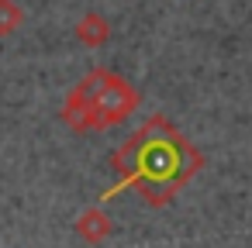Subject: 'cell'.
<instances>
[{
	"mask_svg": "<svg viewBox=\"0 0 252 248\" xmlns=\"http://www.w3.org/2000/svg\"><path fill=\"white\" fill-rule=\"evenodd\" d=\"M111 169L118 172V183L100 193V203L135 186L142 200L159 210L204 169V155L176 124H169L162 114H152L121 141V148L111 155Z\"/></svg>",
	"mask_w": 252,
	"mask_h": 248,
	"instance_id": "cell-1",
	"label": "cell"
},
{
	"mask_svg": "<svg viewBox=\"0 0 252 248\" xmlns=\"http://www.w3.org/2000/svg\"><path fill=\"white\" fill-rule=\"evenodd\" d=\"M73 90L90 104V110H94V131H107V128L128 121L138 110V104H142L138 90L121 73H111V69H90Z\"/></svg>",
	"mask_w": 252,
	"mask_h": 248,
	"instance_id": "cell-2",
	"label": "cell"
},
{
	"mask_svg": "<svg viewBox=\"0 0 252 248\" xmlns=\"http://www.w3.org/2000/svg\"><path fill=\"white\" fill-rule=\"evenodd\" d=\"M111 231H114V220H111V214L97 203V207H87L80 217H76V234H80V241H87V245H104L107 238H111Z\"/></svg>",
	"mask_w": 252,
	"mask_h": 248,
	"instance_id": "cell-3",
	"label": "cell"
},
{
	"mask_svg": "<svg viewBox=\"0 0 252 248\" xmlns=\"http://www.w3.org/2000/svg\"><path fill=\"white\" fill-rule=\"evenodd\" d=\"M76 38H80L87 49H100V45H107V38H111V25H107V18L97 14V11H87V14L76 21Z\"/></svg>",
	"mask_w": 252,
	"mask_h": 248,
	"instance_id": "cell-4",
	"label": "cell"
},
{
	"mask_svg": "<svg viewBox=\"0 0 252 248\" xmlns=\"http://www.w3.org/2000/svg\"><path fill=\"white\" fill-rule=\"evenodd\" d=\"M25 25V11L18 0H0V38L14 35L18 28Z\"/></svg>",
	"mask_w": 252,
	"mask_h": 248,
	"instance_id": "cell-5",
	"label": "cell"
}]
</instances>
